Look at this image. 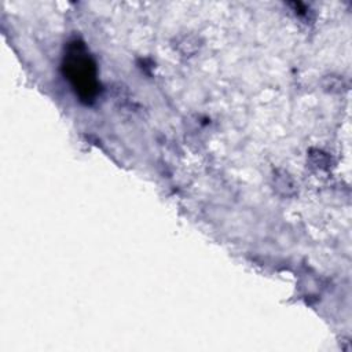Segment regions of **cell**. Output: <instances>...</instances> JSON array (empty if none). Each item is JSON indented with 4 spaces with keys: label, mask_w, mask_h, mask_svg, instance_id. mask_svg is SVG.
Here are the masks:
<instances>
[{
    "label": "cell",
    "mask_w": 352,
    "mask_h": 352,
    "mask_svg": "<svg viewBox=\"0 0 352 352\" xmlns=\"http://www.w3.org/2000/svg\"><path fill=\"white\" fill-rule=\"evenodd\" d=\"M67 70L70 73V78L74 82L76 89H80V94L84 98H91L95 92V74L94 65L91 63L87 54L82 48L74 47L72 54L69 55Z\"/></svg>",
    "instance_id": "1"
}]
</instances>
